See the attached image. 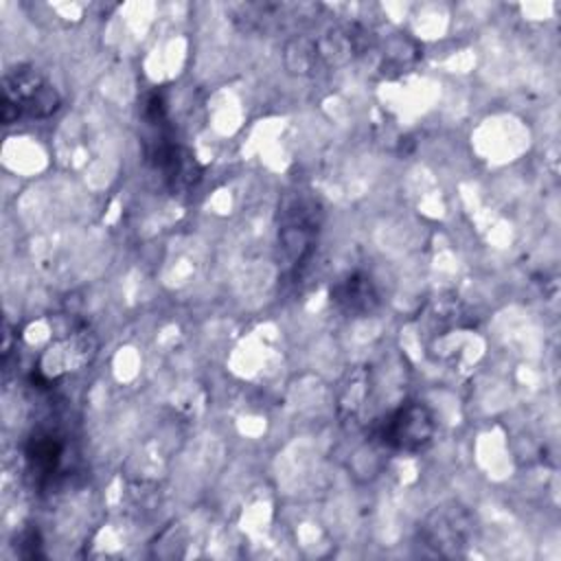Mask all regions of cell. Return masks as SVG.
<instances>
[{
  "label": "cell",
  "instance_id": "obj_2",
  "mask_svg": "<svg viewBox=\"0 0 561 561\" xmlns=\"http://www.w3.org/2000/svg\"><path fill=\"white\" fill-rule=\"evenodd\" d=\"M436 434L432 410L421 401H410L392 410L379 425L377 438L383 447L405 454L423 451Z\"/></svg>",
  "mask_w": 561,
  "mask_h": 561
},
{
  "label": "cell",
  "instance_id": "obj_4",
  "mask_svg": "<svg viewBox=\"0 0 561 561\" xmlns=\"http://www.w3.org/2000/svg\"><path fill=\"white\" fill-rule=\"evenodd\" d=\"M471 530H473L471 513L456 502L436 506L419 526L421 541L430 546L434 554H440V557L460 554V550L469 541Z\"/></svg>",
  "mask_w": 561,
  "mask_h": 561
},
{
  "label": "cell",
  "instance_id": "obj_5",
  "mask_svg": "<svg viewBox=\"0 0 561 561\" xmlns=\"http://www.w3.org/2000/svg\"><path fill=\"white\" fill-rule=\"evenodd\" d=\"M331 300L346 316H366L377 309L379 294L368 274L353 272L331 287Z\"/></svg>",
  "mask_w": 561,
  "mask_h": 561
},
{
  "label": "cell",
  "instance_id": "obj_1",
  "mask_svg": "<svg viewBox=\"0 0 561 561\" xmlns=\"http://www.w3.org/2000/svg\"><path fill=\"white\" fill-rule=\"evenodd\" d=\"M280 226H278V248L287 270L305 265L311 256L316 237L322 224V206L309 193L296 191L285 195L280 202Z\"/></svg>",
  "mask_w": 561,
  "mask_h": 561
},
{
  "label": "cell",
  "instance_id": "obj_6",
  "mask_svg": "<svg viewBox=\"0 0 561 561\" xmlns=\"http://www.w3.org/2000/svg\"><path fill=\"white\" fill-rule=\"evenodd\" d=\"M61 451L64 447L55 436L50 434L33 436L26 445V460L31 465V471L39 478L50 476L61 460Z\"/></svg>",
  "mask_w": 561,
  "mask_h": 561
},
{
  "label": "cell",
  "instance_id": "obj_3",
  "mask_svg": "<svg viewBox=\"0 0 561 561\" xmlns=\"http://www.w3.org/2000/svg\"><path fill=\"white\" fill-rule=\"evenodd\" d=\"M4 99L13 101L22 116L48 118L61 107L57 88L35 68L18 66L4 75Z\"/></svg>",
  "mask_w": 561,
  "mask_h": 561
},
{
  "label": "cell",
  "instance_id": "obj_7",
  "mask_svg": "<svg viewBox=\"0 0 561 561\" xmlns=\"http://www.w3.org/2000/svg\"><path fill=\"white\" fill-rule=\"evenodd\" d=\"M283 59L289 72L294 75H311L316 70V66L322 61L320 50H318V42L309 39V37H291L285 44L283 50Z\"/></svg>",
  "mask_w": 561,
  "mask_h": 561
}]
</instances>
